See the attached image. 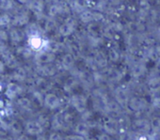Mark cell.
<instances>
[{
	"instance_id": "cell-21",
	"label": "cell",
	"mask_w": 160,
	"mask_h": 140,
	"mask_svg": "<svg viewBox=\"0 0 160 140\" xmlns=\"http://www.w3.org/2000/svg\"><path fill=\"white\" fill-rule=\"evenodd\" d=\"M121 140H130V135L127 133H123L121 135Z\"/></svg>"
},
{
	"instance_id": "cell-9",
	"label": "cell",
	"mask_w": 160,
	"mask_h": 140,
	"mask_svg": "<svg viewBox=\"0 0 160 140\" xmlns=\"http://www.w3.org/2000/svg\"><path fill=\"white\" fill-rule=\"evenodd\" d=\"M29 47L34 50H39L42 47V40L37 36H32L28 40Z\"/></svg>"
},
{
	"instance_id": "cell-3",
	"label": "cell",
	"mask_w": 160,
	"mask_h": 140,
	"mask_svg": "<svg viewBox=\"0 0 160 140\" xmlns=\"http://www.w3.org/2000/svg\"><path fill=\"white\" fill-rule=\"evenodd\" d=\"M44 105L49 109H57L60 105V102L57 95L49 93L44 97Z\"/></svg>"
},
{
	"instance_id": "cell-5",
	"label": "cell",
	"mask_w": 160,
	"mask_h": 140,
	"mask_svg": "<svg viewBox=\"0 0 160 140\" xmlns=\"http://www.w3.org/2000/svg\"><path fill=\"white\" fill-rule=\"evenodd\" d=\"M9 36H10V41H12V43L18 44V43L21 42L22 36H21V33L19 32V30L16 27H13L9 31Z\"/></svg>"
},
{
	"instance_id": "cell-25",
	"label": "cell",
	"mask_w": 160,
	"mask_h": 140,
	"mask_svg": "<svg viewBox=\"0 0 160 140\" xmlns=\"http://www.w3.org/2000/svg\"><path fill=\"white\" fill-rule=\"evenodd\" d=\"M19 1H21V2H26L27 0H19Z\"/></svg>"
},
{
	"instance_id": "cell-14",
	"label": "cell",
	"mask_w": 160,
	"mask_h": 140,
	"mask_svg": "<svg viewBox=\"0 0 160 140\" xmlns=\"http://www.w3.org/2000/svg\"><path fill=\"white\" fill-rule=\"evenodd\" d=\"M13 6V2L12 0H0V8L3 10H11Z\"/></svg>"
},
{
	"instance_id": "cell-22",
	"label": "cell",
	"mask_w": 160,
	"mask_h": 140,
	"mask_svg": "<svg viewBox=\"0 0 160 140\" xmlns=\"http://www.w3.org/2000/svg\"><path fill=\"white\" fill-rule=\"evenodd\" d=\"M17 140H30V139L28 137V135H26V134H22V135H20V136L17 138Z\"/></svg>"
},
{
	"instance_id": "cell-24",
	"label": "cell",
	"mask_w": 160,
	"mask_h": 140,
	"mask_svg": "<svg viewBox=\"0 0 160 140\" xmlns=\"http://www.w3.org/2000/svg\"><path fill=\"white\" fill-rule=\"evenodd\" d=\"M157 104V106H158V107L160 108V100H159V101L157 102V104Z\"/></svg>"
},
{
	"instance_id": "cell-4",
	"label": "cell",
	"mask_w": 160,
	"mask_h": 140,
	"mask_svg": "<svg viewBox=\"0 0 160 140\" xmlns=\"http://www.w3.org/2000/svg\"><path fill=\"white\" fill-rule=\"evenodd\" d=\"M3 58H4V62L6 64V66H9L10 68H16L17 64H16V58L15 56L10 52L8 51L7 53L3 54Z\"/></svg>"
},
{
	"instance_id": "cell-11",
	"label": "cell",
	"mask_w": 160,
	"mask_h": 140,
	"mask_svg": "<svg viewBox=\"0 0 160 140\" xmlns=\"http://www.w3.org/2000/svg\"><path fill=\"white\" fill-rule=\"evenodd\" d=\"M53 59L52 55L47 53H41L37 56V60L41 63H48Z\"/></svg>"
},
{
	"instance_id": "cell-7",
	"label": "cell",
	"mask_w": 160,
	"mask_h": 140,
	"mask_svg": "<svg viewBox=\"0 0 160 140\" xmlns=\"http://www.w3.org/2000/svg\"><path fill=\"white\" fill-rule=\"evenodd\" d=\"M28 17L26 14H24V13H19V14L15 15L14 18L12 19V24H13L15 27H16V26L21 27V26L25 25V24L28 22Z\"/></svg>"
},
{
	"instance_id": "cell-6",
	"label": "cell",
	"mask_w": 160,
	"mask_h": 140,
	"mask_svg": "<svg viewBox=\"0 0 160 140\" xmlns=\"http://www.w3.org/2000/svg\"><path fill=\"white\" fill-rule=\"evenodd\" d=\"M75 133L77 134H80V135H83V136H87L89 134V132H90V128L89 126L84 123V122H80L78 123L76 126H75Z\"/></svg>"
},
{
	"instance_id": "cell-8",
	"label": "cell",
	"mask_w": 160,
	"mask_h": 140,
	"mask_svg": "<svg viewBox=\"0 0 160 140\" xmlns=\"http://www.w3.org/2000/svg\"><path fill=\"white\" fill-rule=\"evenodd\" d=\"M104 129L108 134H115L117 133V124L113 120H108L105 123Z\"/></svg>"
},
{
	"instance_id": "cell-26",
	"label": "cell",
	"mask_w": 160,
	"mask_h": 140,
	"mask_svg": "<svg viewBox=\"0 0 160 140\" xmlns=\"http://www.w3.org/2000/svg\"><path fill=\"white\" fill-rule=\"evenodd\" d=\"M0 140H4L3 138H1V137H0Z\"/></svg>"
},
{
	"instance_id": "cell-2",
	"label": "cell",
	"mask_w": 160,
	"mask_h": 140,
	"mask_svg": "<svg viewBox=\"0 0 160 140\" xmlns=\"http://www.w3.org/2000/svg\"><path fill=\"white\" fill-rule=\"evenodd\" d=\"M21 92H22V88L17 83L11 82L6 87L5 95L8 99L12 100V99H15L18 95H20Z\"/></svg>"
},
{
	"instance_id": "cell-1",
	"label": "cell",
	"mask_w": 160,
	"mask_h": 140,
	"mask_svg": "<svg viewBox=\"0 0 160 140\" xmlns=\"http://www.w3.org/2000/svg\"><path fill=\"white\" fill-rule=\"evenodd\" d=\"M26 132L30 135H39L43 132L42 125L37 120H29L25 126Z\"/></svg>"
},
{
	"instance_id": "cell-17",
	"label": "cell",
	"mask_w": 160,
	"mask_h": 140,
	"mask_svg": "<svg viewBox=\"0 0 160 140\" xmlns=\"http://www.w3.org/2000/svg\"><path fill=\"white\" fill-rule=\"evenodd\" d=\"M68 139H70V140H86L85 136L80 135V134H77V133L68 136Z\"/></svg>"
},
{
	"instance_id": "cell-23",
	"label": "cell",
	"mask_w": 160,
	"mask_h": 140,
	"mask_svg": "<svg viewBox=\"0 0 160 140\" xmlns=\"http://www.w3.org/2000/svg\"><path fill=\"white\" fill-rule=\"evenodd\" d=\"M2 107H3V103L0 101V108H2Z\"/></svg>"
},
{
	"instance_id": "cell-15",
	"label": "cell",
	"mask_w": 160,
	"mask_h": 140,
	"mask_svg": "<svg viewBox=\"0 0 160 140\" xmlns=\"http://www.w3.org/2000/svg\"><path fill=\"white\" fill-rule=\"evenodd\" d=\"M9 41H0V54L3 55L5 53H7L9 50Z\"/></svg>"
},
{
	"instance_id": "cell-10",
	"label": "cell",
	"mask_w": 160,
	"mask_h": 140,
	"mask_svg": "<svg viewBox=\"0 0 160 140\" xmlns=\"http://www.w3.org/2000/svg\"><path fill=\"white\" fill-rule=\"evenodd\" d=\"M12 23V19L11 16L7 13H1L0 14V27H7Z\"/></svg>"
},
{
	"instance_id": "cell-19",
	"label": "cell",
	"mask_w": 160,
	"mask_h": 140,
	"mask_svg": "<svg viewBox=\"0 0 160 140\" xmlns=\"http://www.w3.org/2000/svg\"><path fill=\"white\" fill-rule=\"evenodd\" d=\"M98 140H111V138H110V136H109L108 133H102V134L99 136Z\"/></svg>"
},
{
	"instance_id": "cell-12",
	"label": "cell",
	"mask_w": 160,
	"mask_h": 140,
	"mask_svg": "<svg viewBox=\"0 0 160 140\" xmlns=\"http://www.w3.org/2000/svg\"><path fill=\"white\" fill-rule=\"evenodd\" d=\"M13 75L16 80H24L26 77V72L23 68H17V69H15Z\"/></svg>"
},
{
	"instance_id": "cell-16",
	"label": "cell",
	"mask_w": 160,
	"mask_h": 140,
	"mask_svg": "<svg viewBox=\"0 0 160 140\" xmlns=\"http://www.w3.org/2000/svg\"><path fill=\"white\" fill-rule=\"evenodd\" d=\"M0 41H10L9 33L3 29H0Z\"/></svg>"
},
{
	"instance_id": "cell-20",
	"label": "cell",
	"mask_w": 160,
	"mask_h": 140,
	"mask_svg": "<svg viewBox=\"0 0 160 140\" xmlns=\"http://www.w3.org/2000/svg\"><path fill=\"white\" fill-rule=\"evenodd\" d=\"M5 68H6V64L3 60H0V75H2L5 72Z\"/></svg>"
},
{
	"instance_id": "cell-13",
	"label": "cell",
	"mask_w": 160,
	"mask_h": 140,
	"mask_svg": "<svg viewBox=\"0 0 160 140\" xmlns=\"http://www.w3.org/2000/svg\"><path fill=\"white\" fill-rule=\"evenodd\" d=\"M17 104H18V105H19L21 108H23V109H29L30 106H31L30 101H29L28 99H27V98H21V99H19V100L17 101Z\"/></svg>"
},
{
	"instance_id": "cell-18",
	"label": "cell",
	"mask_w": 160,
	"mask_h": 140,
	"mask_svg": "<svg viewBox=\"0 0 160 140\" xmlns=\"http://www.w3.org/2000/svg\"><path fill=\"white\" fill-rule=\"evenodd\" d=\"M48 140H63V138H62V136H61L59 133H53L50 134Z\"/></svg>"
}]
</instances>
